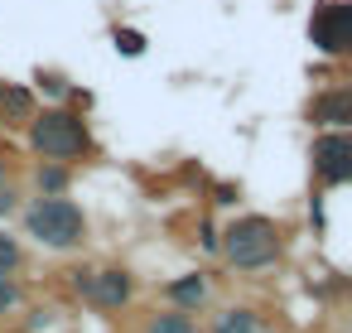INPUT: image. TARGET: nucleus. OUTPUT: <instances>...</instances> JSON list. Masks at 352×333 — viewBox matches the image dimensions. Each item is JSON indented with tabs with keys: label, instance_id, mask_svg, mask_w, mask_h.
<instances>
[{
	"label": "nucleus",
	"instance_id": "f257e3e1",
	"mask_svg": "<svg viewBox=\"0 0 352 333\" xmlns=\"http://www.w3.org/2000/svg\"><path fill=\"white\" fill-rule=\"evenodd\" d=\"M30 136H34V150L49 155V160H73V155L87 150V126L73 111H39Z\"/></svg>",
	"mask_w": 352,
	"mask_h": 333
},
{
	"label": "nucleus",
	"instance_id": "f03ea898",
	"mask_svg": "<svg viewBox=\"0 0 352 333\" xmlns=\"http://www.w3.org/2000/svg\"><path fill=\"white\" fill-rule=\"evenodd\" d=\"M30 237H39L49 246H73V241H82V213L68 198H44L30 208Z\"/></svg>",
	"mask_w": 352,
	"mask_h": 333
},
{
	"label": "nucleus",
	"instance_id": "7ed1b4c3",
	"mask_svg": "<svg viewBox=\"0 0 352 333\" xmlns=\"http://www.w3.org/2000/svg\"><path fill=\"white\" fill-rule=\"evenodd\" d=\"M275 251H280V241H275V227L265 217H236L227 227V256L236 266H270Z\"/></svg>",
	"mask_w": 352,
	"mask_h": 333
},
{
	"label": "nucleus",
	"instance_id": "20e7f679",
	"mask_svg": "<svg viewBox=\"0 0 352 333\" xmlns=\"http://www.w3.org/2000/svg\"><path fill=\"white\" fill-rule=\"evenodd\" d=\"M309 39L318 54H333V58L347 54V44H352V6L347 0H323L309 20Z\"/></svg>",
	"mask_w": 352,
	"mask_h": 333
},
{
	"label": "nucleus",
	"instance_id": "39448f33",
	"mask_svg": "<svg viewBox=\"0 0 352 333\" xmlns=\"http://www.w3.org/2000/svg\"><path fill=\"white\" fill-rule=\"evenodd\" d=\"M314 169L323 184H347L352 179V140L347 131H328L314 140Z\"/></svg>",
	"mask_w": 352,
	"mask_h": 333
},
{
	"label": "nucleus",
	"instance_id": "423d86ee",
	"mask_svg": "<svg viewBox=\"0 0 352 333\" xmlns=\"http://www.w3.org/2000/svg\"><path fill=\"white\" fill-rule=\"evenodd\" d=\"M78 290H87L97 304H126V294H131V280L121 275V270H78Z\"/></svg>",
	"mask_w": 352,
	"mask_h": 333
},
{
	"label": "nucleus",
	"instance_id": "0eeeda50",
	"mask_svg": "<svg viewBox=\"0 0 352 333\" xmlns=\"http://www.w3.org/2000/svg\"><path fill=\"white\" fill-rule=\"evenodd\" d=\"M314 121H323V126L342 131V126L352 121V92H347V87H333V92H323V97L314 102Z\"/></svg>",
	"mask_w": 352,
	"mask_h": 333
},
{
	"label": "nucleus",
	"instance_id": "6e6552de",
	"mask_svg": "<svg viewBox=\"0 0 352 333\" xmlns=\"http://www.w3.org/2000/svg\"><path fill=\"white\" fill-rule=\"evenodd\" d=\"M169 294H174L179 304H198V299L208 294V285H203L198 275H184V280H174V285H169Z\"/></svg>",
	"mask_w": 352,
	"mask_h": 333
},
{
	"label": "nucleus",
	"instance_id": "1a4fd4ad",
	"mask_svg": "<svg viewBox=\"0 0 352 333\" xmlns=\"http://www.w3.org/2000/svg\"><path fill=\"white\" fill-rule=\"evenodd\" d=\"M0 107H6L10 116H30V107H34V102H30V92H25V87H6V92H0Z\"/></svg>",
	"mask_w": 352,
	"mask_h": 333
},
{
	"label": "nucleus",
	"instance_id": "9d476101",
	"mask_svg": "<svg viewBox=\"0 0 352 333\" xmlns=\"http://www.w3.org/2000/svg\"><path fill=\"white\" fill-rule=\"evenodd\" d=\"M150 333H198V328L188 323V314H160L150 323Z\"/></svg>",
	"mask_w": 352,
	"mask_h": 333
},
{
	"label": "nucleus",
	"instance_id": "9b49d317",
	"mask_svg": "<svg viewBox=\"0 0 352 333\" xmlns=\"http://www.w3.org/2000/svg\"><path fill=\"white\" fill-rule=\"evenodd\" d=\"M116 49H121L126 58H140V54H145V34H140V30H116Z\"/></svg>",
	"mask_w": 352,
	"mask_h": 333
},
{
	"label": "nucleus",
	"instance_id": "f8f14e48",
	"mask_svg": "<svg viewBox=\"0 0 352 333\" xmlns=\"http://www.w3.org/2000/svg\"><path fill=\"white\" fill-rule=\"evenodd\" d=\"M256 328V319L246 314V309H232V314H222V323H217V333H251Z\"/></svg>",
	"mask_w": 352,
	"mask_h": 333
},
{
	"label": "nucleus",
	"instance_id": "ddd939ff",
	"mask_svg": "<svg viewBox=\"0 0 352 333\" xmlns=\"http://www.w3.org/2000/svg\"><path fill=\"white\" fill-rule=\"evenodd\" d=\"M15 261H20V246H15L10 237H0V275H6V270H10Z\"/></svg>",
	"mask_w": 352,
	"mask_h": 333
},
{
	"label": "nucleus",
	"instance_id": "4468645a",
	"mask_svg": "<svg viewBox=\"0 0 352 333\" xmlns=\"http://www.w3.org/2000/svg\"><path fill=\"white\" fill-rule=\"evenodd\" d=\"M15 299H20V294H15V285H10V280H6V275H0V309H10V304H15Z\"/></svg>",
	"mask_w": 352,
	"mask_h": 333
},
{
	"label": "nucleus",
	"instance_id": "2eb2a0df",
	"mask_svg": "<svg viewBox=\"0 0 352 333\" xmlns=\"http://www.w3.org/2000/svg\"><path fill=\"white\" fill-rule=\"evenodd\" d=\"M44 189H63V169H49L44 174Z\"/></svg>",
	"mask_w": 352,
	"mask_h": 333
},
{
	"label": "nucleus",
	"instance_id": "dca6fc26",
	"mask_svg": "<svg viewBox=\"0 0 352 333\" xmlns=\"http://www.w3.org/2000/svg\"><path fill=\"white\" fill-rule=\"evenodd\" d=\"M0 92H6V83H0Z\"/></svg>",
	"mask_w": 352,
	"mask_h": 333
}]
</instances>
